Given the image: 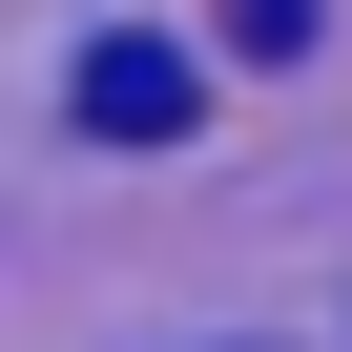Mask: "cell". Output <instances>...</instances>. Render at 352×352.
Listing matches in <instances>:
<instances>
[{"instance_id":"cell-1","label":"cell","mask_w":352,"mask_h":352,"mask_svg":"<svg viewBox=\"0 0 352 352\" xmlns=\"http://www.w3.org/2000/svg\"><path fill=\"white\" fill-rule=\"evenodd\" d=\"M63 104H83L104 145H187V124H208V63H187V42H83Z\"/></svg>"},{"instance_id":"cell-2","label":"cell","mask_w":352,"mask_h":352,"mask_svg":"<svg viewBox=\"0 0 352 352\" xmlns=\"http://www.w3.org/2000/svg\"><path fill=\"white\" fill-rule=\"evenodd\" d=\"M228 42H249V63H290V42H311V0H228Z\"/></svg>"}]
</instances>
